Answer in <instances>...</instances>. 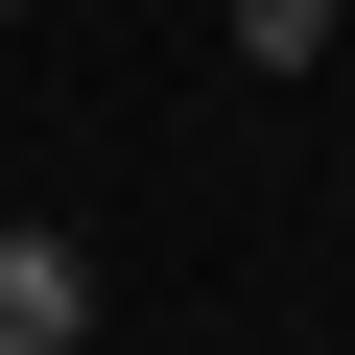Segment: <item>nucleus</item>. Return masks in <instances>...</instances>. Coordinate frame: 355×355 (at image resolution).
Returning <instances> with one entry per match:
<instances>
[{
	"label": "nucleus",
	"mask_w": 355,
	"mask_h": 355,
	"mask_svg": "<svg viewBox=\"0 0 355 355\" xmlns=\"http://www.w3.org/2000/svg\"><path fill=\"white\" fill-rule=\"evenodd\" d=\"M71 331H95V237L24 214V237H0V355H71Z\"/></svg>",
	"instance_id": "1"
},
{
	"label": "nucleus",
	"mask_w": 355,
	"mask_h": 355,
	"mask_svg": "<svg viewBox=\"0 0 355 355\" xmlns=\"http://www.w3.org/2000/svg\"><path fill=\"white\" fill-rule=\"evenodd\" d=\"M237 71H331V0H237Z\"/></svg>",
	"instance_id": "2"
},
{
	"label": "nucleus",
	"mask_w": 355,
	"mask_h": 355,
	"mask_svg": "<svg viewBox=\"0 0 355 355\" xmlns=\"http://www.w3.org/2000/svg\"><path fill=\"white\" fill-rule=\"evenodd\" d=\"M0 24H24V0H0Z\"/></svg>",
	"instance_id": "3"
}]
</instances>
